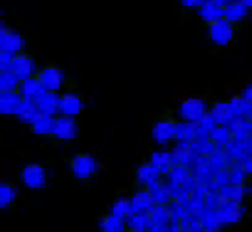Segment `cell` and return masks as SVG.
Wrapping results in <instances>:
<instances>
[{
	"instance_id": "obj_7",
	"label": "cell",
	"mask_w": 252,
	"mask_h": 232,
	"mask_svg": "<svg viewBox=\"0 0 252 232\" xmlns=\"http://www.w3.org/2000/svg\"><path fill=\"white\" fill-rule=\"evenodd\" d=\"M77 130H79V127H77L74 117L58 115L55 117L52 137L55 140H59V142H69V140H73L76 137Z\"/></svg>"
},
{
	"instance_id": "obj_28",
	"label": "cell",
	"mask_w": 252,
	"mask_h": 232,
	"mask_svg": "<svg viewBox=\"0 0 252 232\" xmlns=\"http://www.w3.org/2000/svg\"><path fill=\"white\" fill-rule=\"evenodd\" d=\"M20 79L13 72H1L0 74V92L6 91H17L20 86Z\"/></svg>"
},
{
	"instance_id": "obj_12",
	"label": "cell",
	"mask_w": 252,
	"mask_h": 232,
	"mask_svg": "<svg viewBox=\"0 0 252 232\" xmlns=\"http://www.w3.org/2000/svg\"><path fill=\"white\" fill-rule=\"evenodd\" d=\"M210 115L216 120L217 125L230 126V123L234 120L235 114L228 101H217L210 107Z\"/></svg>"
},
{
	"instance_id": "obj_5",
	"label": "cell",
	"mask_w": 252,
	"mask_h": 232,
	"mask_svg": "<svg viewBox=\"0 0 252 232\" xmlns=\"http://www.w3.org/2000/svg\"><path fill=\"white\" fill-rule=\"evenodd\" d=\"M177 122L172 117H160L154 122L152 127V137L158 145H168L175 140Z\"/></svg>"
},
{
	"instance_id": "obj_34",
	"label": "cell",
	"mask_w": 252,
	"mask_h": 232,
	"mask_svg": "<svg viewBox=\"0 0 252 232\" xmlns=\"http://www.w3.org/2000/svg\"><path fill=\"white\" fill-rule=\"evenodd\" d=\"M205 0H180V3L187 9H199Z\"/></svg>"
},
{
	"instance_id": "obj_1",
	"label": "cell",
	"mask_w": 252,
	"mask_h": 232,
	"mask_svg": "<svg viewBox=\"0 0 252 232\" xmlns=\"http://www.w3.org/2000/svg\"><path fill=\"white\" fill-rule=\"evenodd\" d=\"M210 112L206 99L200 97H187L177 105L175 115L178 116L181 122L198 123Z\"/></svg>"
},
{
	"instance_id": "obj_15",
	"label": "cell",
	"mask_w": 252,
	"mask_h": 232,
	"mask_svg": "<svg viewBox=\"0 0 252 232\" xmlns=\"http://www.w3.org/2000/svg\"><path fill=\"white\" fill-rule=\"evenodd\" d=\"M198 14L200 20L209 26L223 18V7L219 6L215 0H205L203 4L198 9Z\"/></svg>"
},
{
	"instance_id": "obj_22",
	"label": "cell",
	"mask_w": 252,
	"mask_h": 232,
	"mask_svg": "<svg viewBox=\"0 0 252 232\" xmlns=\"http://www.w3.org/2000/svg\"><path fill=\"white\" fill-rule=\"evenodd\" d=\"M132 207L133 211H144L149 210L154 203V196L150 189H142L139 192H136L135 196L132 197Z\"/></svg>"
},
{
	"instance_id": "obj_29",
	"label": "cell",
	"mask_w": 252,
	"mask_h": 232,
	"mask_svg": "<svg viewBox=\"0 0 252 232\" xmlns=\"http://www.w3.org/2000/svg\"><path fill=\"white\" fill-rule=\"evenodd\" d=\"M14 200H16V188L11 183L3 182L0 185V207L7 208L9 205L13 204Z\"/></svg>"
},
{
	"instance_id": "obj_18",
	"label": "cell",
	"mask_w": 252,
	"mask_h": 232,
	"mask_svg": "<svg viewBox=\"0 0 252 232\" xmlns=\"http://www.w3.org/2000/svg\"><path fill=\"white\" fill-rule=\"evenodd\" d=\"M248 10L250 9L244 3H241L240 0H235L233 3L227 4L225 7H223V18L230 21V23H233L235 26V24L241 23L247 18Z\"/></svg>"
},
{
	"instance_id": "obj_6",
	"label": "cell",
	"mask_w": 252,
	"mask_h": 232,
	"mask_svg": "<svg viewBox=\"0 0 252 232\" xmlns=\"http://www.w3.org/2000/svg\"><path fill=\"white\" fill-rule=\"evenodd\" d=\"M10 72L14 73L20 80H26V79L36 76L38 70H36L34 58L26 52H20L13 56Z\"/></svg>"
},
{
	"instance_id": "obj_16",
	"label": "cell",
	"mask_w": 252,
	"mask_h": 232,
	"mask_svg": "<svg viewBox=\"0 0 252 232\" xmlns=\"http://www.w3.org/2000/svg\"><path fill=\"white\" fill-rule=\"evenodd\" d=\"M39 114L49 116L59 115V95L56 92L46 91L45 94L35 102Z\"/></svg>"
},
{
	"instance_id": "obj_2",
	"label": "cell",
	"mask_w": 252,
	"mask_h": 232,
	"mask_svg": "<svg viewBox=\"0 0 252 232\" xmlns=\"http://www.w3.org/2000/svg\"><path fill=\"white\" fill-rule=\"evenodd\" d=\"M207 36L210 42L219 48H227L235 38V26L224 18L217 20L207 26Z\"/></svg>"
},
{
	"instance_id": "obj_41",
	"label": "cell",
	"mask_w": 252,
	"mask_h": 232,
	"mask_svg": "<svg viewBox=\"0 0 252 232\" xmlns=\"http://www.w3.org/2000/svg\"><path fill=\"white\" fill-rule=\"evenodd\" d=\"M203 232H219V231H217L216 228H205Z\"/></svg>"
},
{
	"instance_id": "obj_17",
	"label": "cell",
	"mask_w": 252,
	"mask_h": 232,
	"mask_svg": "<svg viewBox=\"0 0 252 232\" xmlns=\"http://www.w3.org/2000/svg\"><path fill=\"white\" fill-rule=\"evenodd\" d=\"M219 214L221 217V221L223 223H238L243 217V208L240 202H235V200H225L224 203L221 204L220 210H219Z\"/></svg>"
},
{
	"instance_id": "obj_42",
	"label": "cell",
	"mask_w": 252,
	"mask_h": 232,
	"mask_svg": "<svg viewBox=\"0 0 252 232\" xmlns=\"http://www.w3.org/2000/svg\"><path fill=\"white\" fill-rule=\"evenodd\" d=\"M125 232H139V231H137V230H132V228H129V230H127V231H125Z\"/></svg>"
},
{
	"instance_id": "obj_39",
	"label": "cell",
	"mask_w": 252,
	"mask_h": 232,
	"mask_svg": "<svg viewBox=\"0 0 252 232\" xmlns=\"http://www.w3.org/2000/svg\"><path fill=\"white\" fill-rule=\"evenodd\" d=\"M241 3H244L248 9H252V0H240Z\"/></svg>"
},
{
	"instance_id": "obj_20",
	"label": "cell",
	"mask_w": 252,
	"mask_h": 232,
	"mask_svg": "<svg viewBox=\"0 0 252 232\" xmlns=\"http://www.w3.org/2000/svg\"><path fill=\"white\" fill-rule=\"evenodd\" d=\"M55 117L56 116H49L39 114L31 123V132L36 136H52L55 125Z\"/></svg>"
},
{
	"instance_id": "obj_35",
	"label": "cell",
	"mask_w": 252,
	"mask_h": 232,
	"mask_svg": "<svg viewBox=\"0 0 252 232\" xmlns=\"http://www.w3.org/2000/svg\"><path fill=\"white\" fill-rule=\"evenodd\" d=\"M244 171L247 172V175H252V154L247 155L245 158L243 160V165Z\"/></svg>"
},
{
	"instance_id": "obj_11",
	"label": "cell",
	"mask_w": 252,
	"mask_h": 232,
	"mask_svg": "<svg viewBox=\"0 0 252 232\" xmlns=\"http://www.w3.org/2000/svg\"><path fill=\"white\" fill-rule=\"evenodd\" d=\"M17 91L24 101H32V102H36L46 92L41 81L36 79V76L20 81Z\"/></svg>"
},
{
	"instance_id": "obj_8",
	"label": "cell",
	"mask_w": 252,
	"mask_h": 232,
	"mask_svg": "<svg viewBox=\"0 0 252 232\" xmlns=\"http://www.w3.org/2000/svg\"><path fill=\"white\" fill-rule=\"evenodd\" d=\"M84 109V102L79 94L73 91H66L59 95V115L76 117Z\"/></svg>"
},
{
	"instance_id": "obj_25",
	"label": "cell",
	"mask_w": 252,
	"mask_h": 232,
	"mask_svg": "<svg viewBox=\"0 0 252 232\" xmlns=\"http://www.w3.org/2000/svg\"><path fill=\"white\" fill-rule=\"evenodd\" d=\"M209 136H210V140L215 144H217V145H227V144L234 139L228 126L220 125H217L216 127L209 133Z\"/></svg>"
},
{
	"instance_id": "obj_4",
	"label": "cell",
	"mask_w": 252,
	"mask_h": 232,
	"mask_svg": "<svg viewBox=\"0 0 252 232\" xmlns=\"http://www.w3.org/2000/svg\"><path fill=\"white\" fill-rule=\"evenodd\" d=\"M36 79L41 81L45 91L59 92L64 86V73L55 64H46L36 73Z\"/></svg>"
},
{
	"instance_id": "obj_10",
	"label": "cell",
	"mask_w": 252,
	"mask_h": 232,
	"mask_svg": "<svg viewBox=\"0 0 252 232\" xmlns=\"http://www.w3.org/2000/svg\"><path fill=\"white\" fill-rule=\"evenodd\" d=\"M20 178L26 188L41 189L45 185V171L39 164H30L21 170Z\"/></svg>"
},
{
	"instance_id": "obj_32",
	"label": "cell",
	"mask_w": 252,
	"mask_h": 232,
	"mask_svg": "<svg viewBox=\"0 0 252 232\" xmlns=\"http://www.w3.org/2000/svg\"><path fill=\"white\" fill-rule=\"evenodd\" d=\"M245 175H247V172L244 171L243 167L231 171V172H230V183H231V185H238V186L243 185L244 180H245Z\"/></svg>"
},
{
	"instance_id": "obj_21",
	"label": "cell",
	"mask_w": 252,
	"mask_h": 232,
	"mask_svg": "<svg viewBox=\"0 0 252 232\" xmlns=\"http://www.w3.org/2000/svg\"><path fill=\"white\" fill-rule=\"evenodd\" d=\"M198 127L196 123H189V122H177V134L175 140L180 144H190L196 140Z\"/></svg>"
},
{
	"instance_id": "obj_26",
	"label": "cell",
	"mask_w": 252,
	"mask_h": 232,
	"mask_svg": "<svg viewBox=\"0 0 252 232\" xmlns=\"http://www.w3.org/2000/svg\"><path fill=\"white\" fill-rule=\"evenodd\" d=\"M230 105L234 111L235 116H241V117H248L252 114V105L248 102V99L241 95H235L228 101Z\"/></svg>"
},
{
	"instance_id": "obj_14",
	"label": "cell",
	"mask_w": 252,
	"mask_h": 232,
	"mask_svg": "<svg viewBox=\"0 0 252 232\" xmlns=\"http://www.w3.org/2000/svg\"><path fill=\"white\" fill-rule=\"evenodd\" d=\"M158 176H160L158 172L154 170L152 164H142L136 170V182L142 189H150L153 186H157Z\"/></svg>"
},
{
	"instance_id": "obj_27",
	"label": "cell",
	"mask_w": 252,
	"mask_h": 232,
	"mask_svg": "<svg viewBox=\"0 0 252 232\" xmlns=\"http://www.w3.org/2000/svg\"><path fill=\"white\" fill-rule=\"evenodd\" d=\"M101 228H102V232H125V223H124V218L111 214L102 220Z\"/></svg>"
},
{
	"instance_id": "obj_31",
	"label": "cell",
	"mask_w": 252,
	"mask_h": 232,
	"mask_svg": "<svg viewBox=\"0 0 252 232\" xmlns=\"http://www.w3.org/2000/svg\"><path fill=\"white\" fill-rule=\"evenodd\" d=\"M220 224H223L221 217L219 214V211H212L203 217V225L205 228H217Z\"/></svg>"
},
{
	"instance_id": "obj_13",
	"label": "cell",
	"mask_w": 252,
	"mask_h": 232,
	"mask_svg": "<svg viewBox=\"0 0 252 232\" xmlns=\"http://www.w3.org/2000/svg\"><path fill=\"white\" fill-rule=\"evenodd\" d=\"M23 101L24 99L21 98L18 91L0 92V114L3 116H16Z\"/></svg>"
},
{
	"instance_id": "obj_24",
	"label": "cell",
	"mask_w": 252,
	"mask_h": 232,
	"mask_svg": "<svg viewBox=\"0 0 252 232\" xmlns=\"http://www.w3.org/2000/svg\"><path fill=\"white\" fill-rule=\"evenodd\" d=\"M170 152H171L174 165L185 167L190 162V158H192V150L189 148L187 144H180V145L174 147Z\"/></svg>"
},
{
	"instance_id": "obj_33",
	"label": "cell",
	"mask_w": 252,
	"mask_h": 232,
	"mask_svg": "<svg viewBox=\"0 0 252 232\" xmlns=\"http://www.w3.org/2000/svg\"><path fill=\"white\" fill-rule=\"evenodd\" d=\"M11 59H13V55L1 52V55H0V69H1V72H7V70H10Z\"/></svg>"
},
{
	"instance_id": "obj_40",
	"label": "cell",
	"mask_w": 252,
	"mask_h": 232,
	"mask_svg": "<svg viewBox=\"0 0 252 232\" xmlns=\"http://www.w3.org/2000/svg\"><path fill=\"white\" fill-rule=\"evenodd\" d=\"M247 122H248V125H250V129H251L252 132V114L248 117H247Z\"/></svg>"
},
{
	"instance_id": "obj_38",
	"label": "cell",
	"mask_w": 252,
	"mask_h": 232,
	"mask_svg": "<svg viewBox=\"0 0 252 232\" xmlns=\"http://www.w3.org/2000/svg\"><path fill=\"white\" fill-rule=\"evenodd\" d=\"M219 6H221V7H225L227 4H230V3H233V1H235V0H215Z\"/></svg>"
},
{
	"instance_id": "obj_23",
	"label": "cell",
	"mask_w": 252,
	"mask_h": 232,
	"mask_svg": "<svg viewBox=\"0 0 252 232\" xmlns=\"http://www.w3.org/2000/svg\"><path fill=\"white\" fill-rule=\"evenodd\" d=\"M38 115H39V111L36 108L35 102H32V101H23V104H21V107L18 109L16 116H17V119L20 122L31 125Z\"/></svg>"
},
{
	"instance_id": "obj_30",
	"label": "cell",
	"mask_w": 252,
	"mask_h": 232,
	"mask_svg": "<svg viewBox=\"0 0 252 232\" xmlns=\"http://www.w3.org/2000/svg\"><path fill=\"white\" fill-rule=\"evenodd\" d=\"M133 207H132V202L126 200V199H119L115 202V204L112 207V214L118 215L121 218H126L129 214H132Z\"/></svg>"
},
{
	"instance_id": "obj_19",
	"label": "cell",
	"mask_w": 252,
	"mask_h": 232,
	"mask_svg": "<svg viewBox=\"0 0 252 232\" xmlns=\"http://www.w3.org/2000/svg\"><path fill=\"white\" fill-rule=\"evenodd\" d=\"M150 164L154 167V170L158 172V175H170L172 168L175 167L172 162L171 152L157 151L153 152Z\"/></svg>"
},
{
	"instance_id": "obj_36",
	"label": "cell",
	"mask_w": 252,
	"mask_h": 232,
	"mask_svg": "<svg viewBox=\"0 0 252 232\" xmlns=\"http://www.w3.org/2000/svg\"><path fill=\"white\" fill-rule=\"evenodd\" d=\"M243 95L245 97V98L248 99V102H250V104L252 105V83H251V84H248V86H247V87L244 88Z\"/></svg>"
},
{
	"instance_id": "obj_37",
	"label": "cell",
	"mask_w": 252,
	"mask_h": 232,
	"mask_svg": "<svg viewBox=\"0 0 252 232\" xmlns=\"http://www.w3.org/2000/svg\"><path fill=\"white\" fill-rule=\"evenodd\" d=\"M245 147H247V150H248V151H251L252 154V132L250 133V136H248L247 142H245Z\"/></svg>"
},
{
	"instance_id": "obj_9",
	"label": "cell",
	"mask_w": 252,
	"mask_h": 232,
	"mask_svg": "<svg viewBox=\"0 0 252 232\" xmlns=\"http://www.w3.org/2000/svg\"><path fill=\"white\" fill-rule=\"evenodd\" d=\"M24 39L18 32L10 29L9 27L0 28V49L1 52L9 55H17L23 52Z\"/></svg>"
},
{
	"instance_id": "obj_3",
	"label": "cell",
	"mask_w": 252,
	"mask_h": 232,
	"mask_svg": "<svg viewBox=\"0 0 252 232\" xmlns=\"http://www.w3.org/2000/svg\"><path fill=\"white\" fill-rule=\"evenodd\" d=\"M69 167L73 178L79 180H89L98 171L97 160L90 154H76L74 157H72Z\"/></svg>"
}]
</instances>
